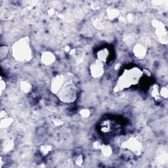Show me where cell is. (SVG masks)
Here are the masks:
<instances>
[{
    "label": "cell",
    "instance_id": "obj_1",
    "mask_svg": "<svg viewBox=\"0 0 168 168\" xmlns=\"http://www.w3.org/2000/svg\"><path fill=\"white\" fill-rule=\"evenodd\" d=\"M143 76V72L138 68H132L125 70L118 79L115 87L116 92L121 91L139 83Z\"/></svg>",
    "mask_w": 168,
    "mask_h": 168
},
{
    "label": "cell",
    "instance_id": "obj_2",
    "mask_svg": "<svg viewBox=\"0 0 168 168\" xmlns=\"http://www.w3.org/2000/svg\"><path fill=\"white\" fill-rule=\"evenodd\" d=\"M12 53L17 61L22 63L29 61L32 57V53L28 37H23L16 42L12 47Z\"/></svg>",
    "mask_w": 168,
    "mask_h": 168
},
{
    "label": "cell",
    "instance_id": "obj_3",
    "mask_svg": "<svg viewBox=\"0 0 168 168\" xmlns=\"http://www.w3.org/2000/svg\"><path fill=\"white\" fill-rule=\"evenodd\" d=\"M58 97L61 101L66 103L74 102L77 97V89L71 81V79H68L66 83L57 93Z\"/></svg>",
    "mask_w": 168,
    "mask_h": 168
},
{
    "label": "cell",
    "instance_id": "obj_4",
    "mask_svg": "<svg viewBox=\"0 0 168 168\" xmlns=\"http://www.w3.org/2000/svg\"><path fill=\"white\" fill-rule=\"evenodd\" d=\"M68 78L63 74H59L55 76L51 83V91L55 94H57L60 91L65 84L66 83Z\"/></svg>",
    "mask_w": 168,
    "mask_h": 168
},
{
    "label": "cell",
    "instance_id": "obj_5",
    "mask_svg": "<svg viewBox=\"0 0 168 168\" xmlns=\"http://www.w3.org/2000/svg\"><path fill=\"white\" fill-rule=\"evenodd\" d=\"M90 71L91 76L93 78H101L105 72L104 64L97 60L90 65Z\"/></svg>",
    "mask_w": 168,
    "mask_h": 168
},
{
    "label": "cell",
    "instance_id": "obj_6",
    "mask_svg": "<svg viewBox=\"0 0 168 168\" xmlns=\"http://www.w3.org/2000/svg\"><path fill=\"white\" fill-rule=\"evenodd\" d=\"M123 148L128 149L133 153H139L142 150V144L135 138H131L122 145Z\"/></svg>",
    "mask_w": 168,
    "mask_h": 168
},
{
    "label": "cell",
    "instance_id": "obj_7",
    "mask_svg": "<svg viewBox=\"0 0 168 168\" xmlns=\"http://www.w3.org/2000/svg\"><path fill=\"white\" fill-rule=\"evenodd\" d=\"M133 52L137 59H142L146 55V48L141 43H137L133 47Z\"/></svg>",
    "mask_w": 168,
    "mask_h": 168
},
{
    "label": "cell",
    "instance_id": "obj_8",
    "mask_svg": "<svg viewBox=\"0 0 168 168\" xmlns=\"http://www.w3.org/2000/svg\"><path fill=\"white\" fill-rule=\"evenodd\" d=\"M41 59H42V62L43 64L49 66V65H51L55 63V56L53 53L49 52V51H46V52L42 53Z\"/></svg>",
    "mask_w": 168,
    "mask_h": 168
},
{
    "label": "cell",
    "instance_id": "obj_9",
    "mask_svg": "<svg viewBox=\"0 0 168 168\" xmlns=\"http://www.w3.org/2000/svg\"><path fill=\"white\" fill-rule=\"evenodd\" d=\"M110 56V52L109 50L107 48H103L98 51L97 53V60H99L102 63H105L107 61L108 59V57Z\"/></svg>",
    "mask_w": 168,
    "mask_h": 168
},
{
    "label": "cell",
    "instance_id": "obj_10",
    "mask_svg": "<svg viewBox=\"0 0 168 168\" xmlns=\"http://www.w3.org/2000/svg\"><path fill=\"white\" fill-rule=\"evenodd\" d=\"M71 52H72L71 53L72 55L74 57L75 60L78 62V63H80V62L83 60L84 57L85 56L84 53L81 52V49H75L72 51Z\"/></svg>",
    "mask_w": 168,
    "mask_h": 168
},
{
    "label": "cell",
    "instance_id": "obj_11",
    "mask_svg": "<svg viewBox=\"0 0 168 168\" xmlns=\"http://www.w3.org/2000/svg\"><path fill=\"white\" fill-rule=\"evenodd\" d=\"M20 89L25 93H28L32 91V85L29 84L28 82L24 81L20 83Z\"/></svg>",
    "mask_w": 168,
    "mask_h": 168
},
{
    "label": "cell",
    "instance_id": "obj_12",
    "mask_svg": "<svg viewBox=\"0 0 168 168\" xmlns=\"http://www.w3.org/2000/svg\"><path fill=\"white\" fill-rule=\"evenodd\" d=\"M100 150H101V152L102 155L105 157H109L111 156L112 150L111 147L108 145H102Z\"/></svg>",
    "mask_w": 168,
    "mask_h": 168
},
{
    "label": "cell",
    "instance_id": "obj_13",
    "mask_svg": "<svg viewBox=\"0 0 168 168\" xmlns=\"http://www.w3.org/2000/svg\"><path fill=\"white\" fill-rule=\"evenodd\" d=\"M13 119L6 116L5 118H2L1 121V128H7L12 124Z\"/></svg>",
    "mask_w": 168,
    "mask_h": 168
},
{
    "label": "cell",
    "instance_id": "obj_14",
    "mask_svg": "<svg viewBox=\"0 0 168 168\" xmlns=\"http://www.w3.org/2000/svg\"><path fill=\"white\" fill-rule=\"evenodd\" d=\"M151 95L154 99H159L160 96V87L158 85H154L152 87Z\"/></svg>",
    "mask_w": 168,
    "mask_h": 168
},
{
    "label": "cell",
    "instance_id": "obj_15",
    "mask_svg": "<svg viewBox=\"0 0 168 168\" xmlns=\"http://www.w3.org/2000/svg\"><path fill=\"white\" fill-rule=\"evenodd\" d=\"M118 15H119V11L117 9H110L107 12L108 17L111 19H114L118 16Z\"/></svg>",
    "mask_w": 168,
    "mask_h": 168
},
{
    "label": "cell",
    "instance_id": "obj_16",
    "mask_svg": "<svg viewBox=\"0 0 168 168\" xmlns=\"http://www.w3.org/2000/svg\"><path fill=\"white\" fill-rule=\"evenodd\" d=\"M51 150H52V148H51V146L44 145L41 147L40 152L43 156H46L51 151Z\"/></svg>",
    "mask_w": 168,
    "mask_h": 168
},
{
    "label": "cell",
    "instance_id": "obj_17",
    "mask_svg": "<svg viewBox=\"0 0 168 168\" xmlns=\"http://www.w3.org/2000/svg\"><path fill=\"white\" fill-rule=\"evenodd\" d=\"M13 143L12 142V140H6V141L4 144V145H3V148L4 149L5 152H9V150H11V149L13 148Z\"/></svg>",
    "mask_w": 168,
    "mask_h": 168
},
{
    "label": "cell",
    "instance_id": "obj_18",
    "mask_svg": "<svg viewBox=\"0 0 168 168\" xmlns=\"http://www.w3.org/2000/svg\"><path fill=\"white\" fill-rule=\"evenodd\" d=\"M80 114L81 116V117H83L84 118H88L89 116H90L91 114V112L89 109H82L80 111Z\"/></svg>",
    "mask_w": 168,
    "mask_h": 168
},
{
    "label": "cell",
    "instance_id": "obj_19",
    "mask_svg": "<svg viewBox=\"0 0 168 168\" xmlns=\"http://www.w3.org/2000/svg\"><path fill=\"white\" fill-rule=\"evenodd\" d=\"M168 95V91L167 87H163L160 88V96L164 99H167Z\"/></svg>",
    "mask_w": 168,
    "mask_h": 168
},
{
    "label": "cell",
    "instance_id": "obj_20",
    "mask_svg": "<svg viewBox=\"0 0 168 168\" xmlns=\"http://www.w3.org/2000/svg\"><path fill=\"white\" fill-rule=\"evenodd\" d=\"M83 157H82L81 156H78L76 160H75V164H77L78 166H81L82 164H83Z\"/></svg>",
    "mask_w": 168,
    "mask_h": 168
},
{
    "label": "cell",
    "instance_id": "obj_21",
    "mask_svg": "<svg viewBox=\"0 0 168 168\" xmlns=\"http://www.w3.org/2000/svg\"><path fill=\"white\" fill-rule=\"evenodd\" d=\"M101 146H102V145H101V144L100 143H99V141L95 142L94 145H93V146H94V148H95V149H100Z\"/></svg>",
    "mask_w": 168,
    "mask_h": 168
},
{
    "label": "cell",
    "instance_id": "obj_22",
    "mask_svg": "<svg viewBox=\"0 0 168 168\" xmlns=\"http://www.w3.org/2000/svg\"><path fill=\"white\" fill-rule=\"evenodd\" d=\"M5 81H4L3 80V79H1V93H3V91L4 90H5Z\"/></svg>",
    "mask_w": 168,
    "mask_h": 168
}]
</instances>
